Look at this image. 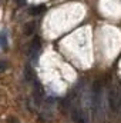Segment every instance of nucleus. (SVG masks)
Masks as SVG:
<instances>
[{"label":"nucleus","mask_w":121,"mask_h":123,"mask_svg":"<svg viewBox=\"0 0 121 123\" xmlns=\"http://www.w3.org/2000/svg\"><path fill=\"white\" fill-rule=\"evenodd\" d=\"M38 53H40V43H38V40H34L33 43H31V47H30V56L33 60H36L37 57H38Z\"/></svg>","instance_id":"f257e3e1"},{"label":"nucleus","mask_w":121,"mask_h":123,"mask_svg":"<svg viewBox=\"0 0 121 123\" xmlns=\"http://www.w3.org/2000/svg\"><path fill=\"white\" fill-rule=\"evenodd\" d=\"M46 10H47L46 6H34V7L30 9V14L37 16V14H40V13H43V12H46Z\"/></svg>","instance_id":"f03ea898"},{"label":"nucleus","mask_w":121,"mask_h":123,"mask_svg":"<svg viewBox=\"0 0 121 123\" xmlns=\"http://www.w3.org/2000/svg\"><path fill=\"white\" fill-rule=\"evenodd\" d=\"M0 47L1 49L7 47V34H6V30L0 31Z\"/></svg>","instance_id":"7ed1b4c3"},{"label":"nucleus","mask_w":121,"mask_h":123,"mask_svg":"<svg viewBox=\"0 0 121 123\" xmlns=\"http://www.w3.org/2000/svg\"><path fill=\"white\" fill-rule=\"evenodd\" d=\"M33 31H34V22H30V23L26 25V27H24V33H26V34H31Z\"/></svg>","instance_id":"20e7f679"},{"label":"nucleus","mask_w":121,"mask_h":123,"mask_svg":"<svg viewBox=\"0 0 121 123\" xmlns=\"http://www.w3.org/2000/svg\"><path fill=\"white\" fill-rule=\"evenodd\" d=\"M7 123H20V122H19L16 117H9V119H7Z\"/></svg>","instance_id":"39448f33"},{"label":"nucleus","mask_w":121,"mask_h":123,"mask_svg":"<svg viewBox=\"0 0 121 123\" xmlns=\"http://www.w3.org/2000/svg\"><path fill=\"white\" fill-rule=\"evenodd\" d=\"M16 3H17L19 6H24V4H26V0H16Z\"/></svg>","instance_id":"423d86ee"}]
</instances>
